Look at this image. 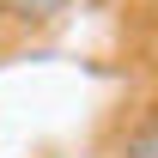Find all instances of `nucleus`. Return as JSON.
<instances>
[{
	"label": "nucleus",
	"mask_w": 158,
	"mask_h": 158,
	"mask_svg": "<svg viewBox=\"0 0 158 158\" xmlns=\"http://www.w3.org/2000/svg\"><path fill=\"white\" fill-rule=\"evenodd\" d=\"M61 6H67V0H0V12L19 19V24H49Z\"/></svg>",
	"instance_id": "1"
},
{
	"label": "nucleus",
	"mask_w": 158,
	"mask_h": 158,
	"mask_svg": "<svg viewBox=\"0 0 158 158\" xmlns=\"http://www.w3.org/2000/svg\"><path fill=\"white\" fill-rule=\"evenodd\" d=\"M122 158H158V116H146L128 134V146H122Z\"/></svg>",
	"instance_id": "2"
}]
</instances>
